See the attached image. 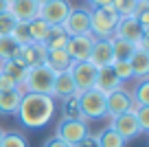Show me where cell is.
<instances>
[{
    "mask_svg": "<svg viewBox=\"0 0 149 147\" xmlns=\"http://www.w3.org/2000/svg\"><path fill=\"white\" fill-rule=\"evenodd\" d=\"M55 114H57V99H53L51 94H37V92H24L20 108L15 112L20 123L29 130H40L48 125Z\"/></svg>",
    "mask_w": 149,
    "mask_h": 147,
    "instance_id": "cell-1",
    "label": "cell"
},
{
    "mask_svg": "<svg viewBox=\"0 0 149 147\" xmlns=\"http://www.w3.org/2000/svg\"><path fill=\"white\" fill-rule=\"evenodd\" d=\"M118 20H121V15L114 11L112 5L90 9V35L94 40H110L114 35Z\"/></svg>",
    "mask_w": 149,
    "mask_h": 147,
    "instance_id": "cell-2",
    "label": "cell"
},
{
    "mask_svg": "<svg viewBox=\"0 0 149 147\" xmlns=\"http://www.w3.org/2000/svg\"><path fill=\"white\" fill-rule=\"evenodd\" d=\"M53 81H55V73L46 64L33 66V68L26 70V79H24L22 90L24 92H37V94H51Z\"/></svg>",
    "mask_w": 149,
    "mask_h": 147,
    "instance_id": "cell-3",
    "label": "cell"
},
{
    "mask_svg": "<svg viewBox=\"0 0 149 147\" xmlns=\"http://www.w3.org/2000/svg\"><path fill=\"white\" fill-rule=\"evenodd\" d=\"M79 99V108H81V116H84L86 123L90 121H97L105 116V94L99 92L97 88H90L77 94Z\"/></svg>",
    "mask_w": 149,
    "mask_h": 147,
    "instance_id": "cell-4",
    "label": "cell"
},
{
    "mask_svg": "<svg viewBox=\"0 0 149 147\" xmlns=\"http://www.w3.org/2000/svg\"><path fill=\"white\" fill-rule=\"evenodd\" d=\"M70 13V2L68 0H48L37 9V18H42L51 27H61Z\"/></svg>",
    "mask_w": 149,
    "mask_h": 147,
    "instance_id": "cell-5",
    "label": "cell"
},
{
    "mask_svg": "<svg viewBox=\"0 0 149 147\" xmlns=\"http://www.w3.org/2000/svg\"><path fill=\"white\" fill-rule=\"evenodd\" d=\"M90 134V127L86 121H59L55 127V138L64 141L66 145H77Z\"/></svg>",
    "mask_w": 149,
    "mask_h": 147,
    "instance_id": "cell-6",
    "label": "cell"
},
{
    "mask_svg": "<svg viewBox=\"0 0 149 147\" xmlns=\"http://www.w3.org/2000/svg\"><path fill=\"white\" fill-rule=\"evenodd\" d=\"M64 31L72 35H88L90 33V9L84 7H70V13L66 18V22L61 24Z\"/></svg>",
    "mask_w": 149,
    "mask_h": 147,
    "instance_id": "cell-7",
    "label": "cell"
},
{
    "mask_svg": "<svg viewBox=\"0 0 149 147\" xmlns=\"http://www.w3.org/2000/svg\"><path fill=\"white\" fill-rule=\"evenodd\" d=\"M46 53L48 48L44 44H37V42H31V44H24V46H18L13 60L24 64L26 68H33V66H42L46 62Z\"/></svg>",
    "mask_w": 149,
    "mask_h": 147,
    "instance_id": "cell-8",
    "label": "cell"
},
{
    "mask_svg": "<svg viewBox=\"0 0 149 147\" xmlns=\"http://www.w3.org/2000/svg\"><path fill=\"white\" fill-rule=\"evenodd\" d=\"M132 97L125 88H118V90L105 94V116L107 119H114V116H121L125 112L132 110Z\"/></svg>",
    "mask_w": 149,
    "mask_h": 147,
    "instance_id": "cell-9",
    "label": "cell"
},
{
    "mask_svg": "<svg viewBox=\"0 0 149 147\" xmlns=\"http://www.w3.org/2000/svg\"><path fill=\"white\" fill-rule=\"evenodd\" d=\"M97 66H92L90 62H72L70 66V75L74 79V86H77V92H84L94 88V79H97Z\"/></svg>",
    "mask_w": 149,
    "mask_h": 147,
    "instance_id": "cell-10",
    "label": "cell"
},
{
    "mask_svg": "<svg viewBox=\"0 0 149 147\" xmlns=\"http://www.w3.org/2000/svg\"><path fill=\"white\" fill-rule=\"evenodd\" d=\"M92 44H94V37L90 35H72L68 37V44H66L64 51L68 53L70 62H88L90 60V53H92Z\"/></svg>",
    "mask_w": 149,
    "mask_h": 147,
    "instance_id": "cell-11",
    "label": "cell"
},
{
    "mask_svg": "<svg viewBox=\"0 0 149 147\" xmlns=\"http://www.w3.org/2000/svg\"><path fill=\"white\" fill-rule=\"evenodd\" d=\"M110 127L114 132H118V136H123V141H134V138H138L143 134L140 127H138V121H136L134 112H125L121 116L110 119Z\"/></svg>",
    "mask_w": 149,
    "mask_h": 147,
    "instance_id": "cell-12",
    "label": "cell"
},
{
    "mask_svg": "<svg viewBox=\"0 0 149 147\" xmlns=\"http://www.w3.org/2000/svg\"><path fill=\"white\" fill-rule=\"evenodd\" d=\"M114 35L121 37V40L132 42V44H136L143 35H147V29H145L143 24L134 18V15H125V18L118 20L116 29H114Z\"/></svg>",
    "mask_w": 149,
    "mask_h": 147,
    "instance_id": "cell-13",
    "label": "cell"
},
{
    "mask_svg": "<svg viewBox=\"0 0 149 147\" xmlns=\"http://www.w3.org/2000/svg\"><path fill=\"white\" fill-rule=\"evenodd\" d=\"M79 94L77 92V86H74V79L70 75V70H61V73H55V81H53V99H66V97H74Z\"/></svg>",
    "mask_w": 149,
    "mask_h": 147,
    "instance_id": "cell-14",
    "label": "cell"
},
{
    "mask_svg": "<svg viewBox=\"0 0 149 147\" xmlns=\"http://www.w3.org/2000/svg\"><path fill=\"white\" fill-rule=\"evenodd\" d=\"M37 9H40V5L35 0H13L9 5V13L18 22H24V24L37 18Z\"/></svg>",
    "mask_w": 149,
    "mask_h": 147,
    "instance_id": "cell-15",
    "label": "cell"
},
{
    "mask_svg": "<svg viewBox=\"0 0 149 147\" xmlns=\"http://www.w3.org/2000/svg\"><path fill=\"white\" fill-rule=\"evenodd\" d=\"M94 88H97L99 92H103V94H110V92H114V90H118V88H123V83L118 81V77L114 75L112 66H103V68L97 70Z\"/></svg>",
    "mask_w": 149,
    "mask_h": 147,
    "instance_id": "cell-16",
    "label": "cell"
},
{
    "mask_svg": "<svg viewBox=\"0 0 149 147\" xmlns=\"http://www.w3.org/2000/svg\"><path fill=\"white\" fill-rule=\"evenodd\" d=\"M90 64L97 66V68H103V66H110L114 62V55H112V46L110 40H94L92 44V53H90Z\"/></svg>",
    "mask_w": 149,
    "mask_h": 147,
    "instance_id": "cell-17",
    "label": "cell"
},
{
    "mask_svg": "<svg viewBox=\"0 0 149 147\" xmlns=\"http://www.w3.org/2000/svg\"><path fill=\"white\" fill-rule=\"evenodd\" d=\"M24 90L22 88H13V90H0V114L2 116H13L20 108Z\"/></svg>",
    "mask_w": 149,
    "mask_h": 147,
    "instance_id": "cell-18",
    "label": "cell"
},
{
    "mask_svg": "<svg viewBox=\"0 0 149 147\" xmlns=\"http://www.w3.org/2000/svg\"><path fill=\"white\" fill-rule=\"evenodd\" d=\"M26 70H29L26 66L20 64V62H15V60H7V62H2V66H0V73H5V75H7V77H9L18 88H22V86H24Z\"/></svg>",
    "mask_w": 149,
    "mask_h": 147,
    "instance_id": "cell-19",
    "label": "cell"
},
{
    "mask_svg": "<svg viewBox=\"0 0 149 147\" xmlns=\"http://www.w3.org/2000/svg\"><path fill=\"white\" fill-rule=\"evenodd\" d=\"M44 64L53 70V73H61V70H70L72 62H70L68 53L64 48H57V51H48L46 53V62Z\"/></svg>",
    "mask_w": 149,
    "mask_h": 147,
    "instance_id": "cell-20",
    "label": "cell"
},
{
    "mask_svg": "<svg viewBox=\"0 0 149 147\" xmlns=\"http://www.w3.org/2000/svg\"><path fill=\"white\" fill-rule=\"evenodd\" d=\"M130 66L134 70V79H147L149 77V51H136L130 57Z\"/></svg>",
    "mask_w": 149,
    "mask_h": 147,
    "instance_id": "cell-21",
    "label": "cell"
},
{
    "mask_svg": "<svg viewBox=\"0 0 149 147\" xmlns=\"http://www.w3.org/2000/svg\"><path fill=\"white\" fill-rule=\"evenodd\" d=\"M110 46H112L114 62H130V57L134 55V44L127 42V40H121V37H116V35L110 37Z\"/></svg>",
    "mask_w": 149,
    "mask_h": 147,
    "instance_id": "cell-22",
    "label": "cell"
},
{
    "mask_svg": "<svg viewBox=\"0 0 149 147\" xmlns=\"http://www.w3.org/2000/svg\"><path fill=\"white\" fill-rule=\"evenodd\" d=\"M61 121H84L77 94L61 99Z\"/></svg>",
    "mask_w": 149,
    "mask_h": 147,
    "instance_id": "cell-23",
    "label": "cell"
},
{
    "mask_svg": "<svg viewBox=\"0 0 149 147\" xmlns=\"http://www.w3.org/2000/svg\"><path fill=\"white\" fill-rule=\"evenodd\" d=\"M94 138H97L99 147H125L127 145V141H123V136H118V132H114L110 125L103 127L99 134H94Z\"/></svg>",
    "mask_w": 149,
    "mask_h": 147,
    "instance_id": "cell-24",
    "label": "cell"
},
{
    "mask_svg": "<svg viewBox=\"0 0 149 147\" xmlns=\"http://www.w3.org/2000/svg\"><path fill=\"white\" fill-rule=\"evenodd\" d=\"M26 29H29V37L31 42H37V44H44L48 37V31H51V24H46L42 18H35L31 22H26Z\"/></svg>",
    "mask_w": 149,
    "mask_h": 147,
    "instance_id": "cell-25",
    "label": "cell"
},
{
    "mask_svg": "<svg viewBox=\"0 0 149 147\" xmlns=\"http://www.w3.org/2000/svg\"><path fill=\"white\" fill-rule=\"evenodd\" d=\"M68 33L64 31V27H51V31H48V37L46 42H44V46H46L48 51H57V48H66V44H68Z\"/></svg>",
    "mask_w": 149,
    "mask_h": 147,
    "instance_id": "cell-26",
    "label": "cell"
},
{
    "mask_svg": "<svg viewBox=\"0 0 149 147\" xmlns=\"http://www.w3.org/2000/svg\"><path fill=\"white\" fill-rule=\"evenodd\" d=\"M132 101L136 106H149V77L147 79H138V83L134 86V90L130 92Z\"/></svg>",
    "mask_w": 149,
    "mask_h": 147,
    "instance_id": "cell-27",
    "label": "cell"
},
{
    "mask_svg": "<svg viewBox=\"0 0 149 147\" xmlns=\"http://www.w3.org/2000/svg\"><path fill=\"white\" fill-rule=\"evenodd\" d=\"M18 42L13 40L11 35L7 37H0V62H7V60H13L15 51H18Z\"/></svg>",
    "mask_w": 149,
    "mask_h": 147,
    "instance_id": "cell-28",
    "label": "cell"
},
{
    "mask_svg": "<svg viewBox=\"0 0 149 147\" xmlns=\"http://www.w3.org/2000/svg\"><path fill=\"white\" fill-rule=\"evenodd\" d=\"M110 66H112V70H114V75L118 77V81H121V83L134 79V70H132L130 62H112Z\"/></svg>",
    "mask_w": 149,
    "mask_h": 147,
    "instance_id": "cell-29",
    "label": "cell"
},
{
    "mask_svg": "<svg viewBox=\"0 0 149 147\" xmlns=\"http://www.w3.org/2000/svg\"><path fill=\"white\" fill-rule=\"evenodd\" d=\"M0 147H29V141L20 132H5Z\"/></svg>",
    "mask_w": 149,
    "mask_h": 147,
    "instance_id": "cell-30",
    "label": "cell"
},
{
    "mask_svg": "<svg viewBox=\"0 0 149 147\" xmlns=\"http://www.w3.org/2000/svg\"><path fill=\"white\" fill-rule=\"evenodd\" d=\"M15 24H18V20L9 13V9H7L5 13H0V37L11 35V33H13V29H15Z\"/></svg>",
    "mask_w": 149,
    "mask_h": 147,
    "instance_id": "cell-31",
    "label": "cell"
},
{
    "mask_svg": "<svg viewBox=\"0 0 149 147\" xmlns=\"http://www.w3.org/2000/svg\"><path fill=\"white\" fill-rule=\"evenodd\" d=\"M112 7H114V11H116L121 18H125V15H134L136 0H114Z\"/></svg>",
    "mask_w": 149,
    "mask_h": 147,
    "instance_id": "cell-32",
    "label": "cell"
},
{
    "mask_svg": "<svg viewBox=\"0 0 149 147\" xmlns=\"http://www.w3.org/2000/svg\"><path fill=\"white\" fill-rule=\"evenodd\" d=\"M11 37H13V40L18 42L20 46L31 44V37H29V29H26V24H24V22H18V24H15V29H13V33H11Z\"/></svg>",
    "mask_w": 149,
    "mask_h": 147,
    "instance_id": "cell-33",
    "label": "cell"
},
{
    "mask_svg": "<svg viewBox=\"0 0 149 147\" xmlns=\"http://www.w3.org/2000/svg\"><path fill=\"white\" fill-rule=\"evenodd\" d=\"M72 147H99V143H97V138H94V134H88L84 141H79L77 145H72Z\"/></svg>",
    "mask_w": 149,
    "mask_h": 147,
    "instance_id": "cell-34",
    "label": "cell"
},
{
    "mask_svg": "<svg viewBox=\"0 0 149 147\" xmlns=\"http://www.w3.org/2000/svg\"><path fill=\"white\" fill-rule=\"evenodd\" d=\"M13 88H18V86H15L5 73H0V90H13Z\"/></svg>",
    "mask_w": 149,
    "mask_h": 147,
    "instance_id": "cell-35",
    "label": "cell"
},
{
    "mask_svg": "<svg viewBox=\"0 0 149 147\" xmlns=\"http://www.w3.org/2000/svg\"><path fill=\"white\" fill-rule=\"evenodd\" d=\"M42 147H70V145H66L64 141H59V138H55V136H53V138H48V141L44 143Z\"/></svg>",
    "mask_w": 149,
    "mask_h": 147,
    "instance_id": "cell-36",
    "label": "cell"
},
{
    "mask_svg": "<svg viewBox=\"0 0 149 147\" xmlns=\"http://www.w3.org/2000/svg\"><path fill=\"white\" fill-rule=\"evenodd\" d=\"M90 5H92V9H97V7H107V5H112L114 0H88Z\"/></svg>",
    "mask_w": 149,
    "mask_h": 147,
    "instance_id": "cell-37",
    "label": "cell"
},
{
    "mask_svg": "<svg viewBox=\"0 0 149 147\" xmlns=\"http://www.w3.org/2000/svg\"><path fill=\"white\" fill-rule=\"evenodd\" d=\"M7 9H9V5H7L5 0H0V13H5V11H7Z\"/></svg>",
    "mask_w": 149,
    "mask_h": 147,
    "instance_id": "cell-38",
    "label": "cell"
},
{
    "mask_svg": "<svg viewBox=\"0 0 149 147\" xmlns=\"http://www.w3.org/2000/svg\"><path fill=\"white\" fill-rule=\"evenodd\" d=\"M35 2L37 5H44V2H48V0H35Z\"/></svg>",
    "mask_w": 149,
    "mask_h": 147,
    "instance_id": "cell-39",
    "label": "cell"
},
{
    "mask_svg": "<svg viewBox=\"0 0 149 147\" xmlns=\"http://www.w3.org/2000/svg\"><path fill=\"white\" fill-rule=\"evenodd\" d=\"M2 136H5V130H2V127H0V141H2Z\"/></svg>",
    "mask_w": 149,
    "mask_h": 147,
    "instance_id": "cell-40",
    "label": "cell"
},
{
    "mask_svg": "<svg viewBox=\"0 0 149 147\" xmlns=\"http://www.w3.org/2000/svg\"><path fill=\"white\" fill-rule=\"evenodd\" d=\"M5 2H7V5H11V2H13V0H5Z\"/></svg>",
    "mask_w": 149,
    "mask_h": 147,
    "instance_id": "cell-41",
    "label": "cell"
}]
</instances>
